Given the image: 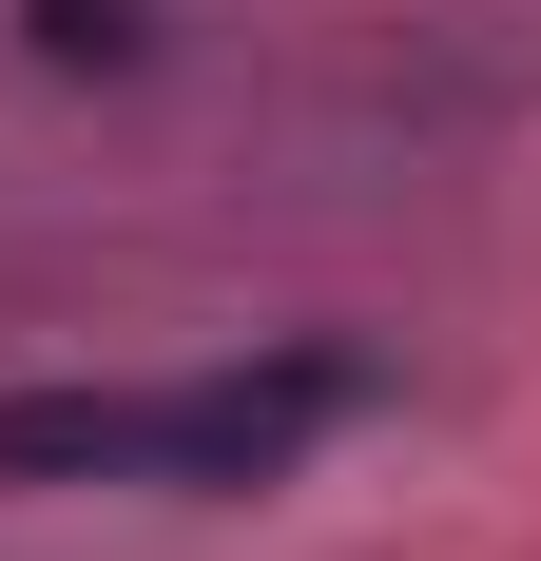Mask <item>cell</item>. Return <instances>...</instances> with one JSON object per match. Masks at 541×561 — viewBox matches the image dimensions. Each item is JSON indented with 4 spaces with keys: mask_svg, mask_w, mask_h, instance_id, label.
Returning a JSON list of instances; mask_svg holds the SVG:
<instances>
[{
    "mask_svg": "<svg viewBox=\"0 0 541 561\" xmlns=\"http://www.w3.org/2000/svg\"><path fill=\"white\" fill-rule=\"evenodd\" d=\"M20 39H39L58 78H136V58H156V20H136V0H20Z\"/></svg>",
    "mask_w": 541,
    "mask_h": 561,
    "instance_id": "obj_3",
    "label": "cell"
},
{
    "mask_svg": "<svg viewBox=\"0 0 541 561\" xmlns=\"http://www.w3.org/2000/svg\"><path fill=\"white\" fill-rule=\"evenodd\" d=\"M156 388H0V484H136Z\"/></svg>",
    "mask_w": 541,
    "mask_h": 561,
    "instance_id": "obj_2",
    "label": "cell"
},
{
    "mask_svg": "<svg viewBox=\"0 0 541 561\" xmlns=\"http://www.w3.org/2000/svg\"><path fill=\"white\" fill-rule=\"evenodd\" d=\"M348 407H368V368H348V348L194 368V388H156V407H136V484H270V465H310Z\"/></svg>",
    "mask_w": 541,
    "mask_h": 561,
    "instance_id": "obj_1",
    "label": "cell"
}]
</instances>
